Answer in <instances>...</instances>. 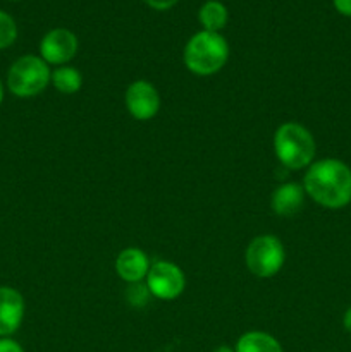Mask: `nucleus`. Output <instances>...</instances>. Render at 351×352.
Here are the masks:
<instances>
[{
	"instance_id": "8",
	"label": "nucleus",
	"mask_w": 351,
	"mask_h": 352,
	"mask_svg": "<svg viewBox=\"0 0 351 352\" xmlns=\"http://www.w3.org/2000/svg\"><path fill=\"white\" fill-rule=\"evenodd\" d=\"M126 109L136 120H150L160 110V95L151 82L140 79L127 86Z\"/></svg>"
},
{
	"instance_id": "2",
	"label": "nucleus",
	"mask_w": 351,
	"mask_h": 352,
	"mask_svg": "<svg viewBox=\"0 0 351 352\" xmlns=\"http://www.w3.org/2000/svg\"><path fill=\"white\" fill-rule=\"evenodd\" d=\"M229 43L220 33L198 31L186 43L182 60L186 69L196 76H212L229 60Z\"/></svg>"
},
{
	"instance_id": "23",
	"label": "nucleus",
	"mask_w": 351,
	"mask_h": 352,
	"mask_svg": "<svg viewBox=\"0 0 351 352\" xmlns=\"http://www.w3.org/2000/svg\"><path fill=\"white\" fill-rule=\"evenodd\" d=\"M14 2H16V0H14Z\"/></svg>"
},
{
	"instance_id": "16",
	"label": "nucleus",
	"mask_w": 351,
	"mask_h": 352,
	"mask_svg": "<svg viewBox=\"0 0 351 352\" xmlns=\"http://www.w3.org/2000/svg\"><path fill=\"white\" fill-rule=\"evenodd\" d=\"M150 291H148L147 285L143 284H129V287H127L126 291V299L127 302H129L131 306H134V308H143V306H147L148 299H150Z\"/></svg>"
},
{
	"instance_id": "17",
	"label": "nucleus",
	"mask_w": 351,
	"mask_h": 352,
	"mask_svg": "<svg viewBox=\"0 0 351 352\" xmlns=\"http://www.w3.org/2000/svg\"><path fill=\"white\" fill-rule=\"evenodd\" d=\"M0 352H24V349L16 340L9 337H0Z\"/></svg>"
},
{
	"instance_id": "7",
	"label": "nucleus",
	"mask_w": 351,
	"mask_h": 352,
	"mask_svg": "<svg viewBox=\"0 0 351 352\" xmlns=\"http://www.w3.org/2000/svg\"><path fill=\"white\" fill-rule=\"evenodd\" d=\"M79 48L78 36L71 30L55 28L40 41V57L48 65H65L76 57Z\"/></svg>"
},
{
	"instance_id": "19",
	"label": "nucleus",
	"mask_w": 351,
	"mask_h": 352,
	"mask_svg": "<svg viewBox=\"0 0 351 352\" xmlns=\"http://www.w3.org/2000/svg\"><path fill=\"white\" fill-rule=\"evenodd\" d=\"M332 3L341 16L351 17V0H332Z\"/></svg>"
},
{
	"instance_id": "4",
	"label": "nucleus",
	"mask_w": 351,
	"mask_h": 352,
	"mask_svg": "<svg viewBox=\"0 0 351 352\" xmlns=\"http://www.w3.org/2000/svg\"><path fill=\"white\" fill-rule=\"evenodd\" d=\"M52 81V71L38 55H23L7 72V88L17 98H33L45 91Z\"/></svg>"
},
{
	"instance_id": "18",
	"label": "nucleus",
	"mask_w": 351,
	"mask_h": 352,
	"mask_svg": "<svg viewBox=\"0 0 351 352\" xmlns=\"http://www.w3.org/2000/svg\"><path fill=\"white\" fill-rule=\"evenodd\" d=\"M178 2H179V0H145V3H147L148 7H151V9H155V10L172 9V7H174Z\"/></svg>"
},
{
	"instance_id": "5",
	"label": "nucleus",
	"mask_w": 351,
	"mask_h": 352,
	"mask_svg": "<svg viewBox=\"0 0 351 352\" xmlns=\"http://www.w3.org/2000/svg\"><path fill=\"white\" fill-rule=\"evenodd\" d=\"M246 267L255 277L270 278L281 272L286 263V250L281 241L270 234L258 236L248 244L244 253Z\"/></svg>"
},
{
	"instance_id": "21",
	"label": "nucleus",
	"mask_w": 351,
	"mask_h": 352,
	"mask_svg": "<svg viewBox=\"0 0 351 352\" xmlns=\"http://www.w3.org/2000/svg\"><path fill=\"white\" fill-rule=\"evenodd\" d=\"M212 352H234V351L231 349V347H227V346H220V347H217V349L212 351Z\"/></svg>"
},
{
	"instance_id": "12",
	"label": "nucleus",
	"mask_w": 351,
	"mask_h": 352,
	"mask_svg": "<svg viewBox=\"0 0 351 352\" xmlns=\"http://www.w3.org/2000/svg\"><path fill=\"white\" fill-rule=\"evenodd\" d=\"M234 352H282V346L270 333L251 330L237 339Z\"/></svg>"
},
{
	"instance_id": "1",
	"label": "nucleus",
	"mask_w": 351,
	"mask_h": 352,
	"mask_svg": "<svg viewBox=\"0 0 351 352\" xmlns=\"http://www.w3.org/2000/svg\"><path fill=\"white\" fill-rule=\"evenodd\" d=\"M303 189L323 208H344L351 203V168L337 158L313 162L303 177Z\"/></svg>"
},
{
	"instance_id": "14",
	"label": "nucleus",
	"mask_w": 351,
	"mask_h": 352,
	"mask_svg": "<svg viewBox=\"0 0 351 352\" xmlns=\"http://www.w3.org/2000/svg\"><path fill=\"white\" fill-rule=\"evenodd\" d=\"M52 85L62 95H74L83 86V76L78 69L61 65L52 72Z\"/></svg>"
},
{
	"instance_id": "22",
	"label": "nucleus",
	"mask_w": 351,
	"mask_h": 352,
	"mask_svg": "<svg viewBox=\"0 0 351 352\" xmlns=\"http://www.w3.org/2000/svg\"><path fill=\"white\" fill-rule=\"evenodd\" d=\"M2 102H3V85L2 81H0V105H2Z\"/></svg>"
},
{
	"instance_id": "3",
	"label": "nucleus",
	"mask_w": 351,
	"mask_h": 352,
	"mask_svg": "<svg viewBox=\"0 0 351 352\" xmlns=\"http://www.w3.org/2000/svg\"><path fill=\"white\" fill-rule=\"evenodd\" d=\"M274 151L286 168L301 170L313 164L317 144L305 126L298 122H284L274 134Z\"/></svg>"
},
{
	"instance_id": "10",
	"label": "nucleus",
	"mask_w": 351,
	"mask_h": 352,
	"mask_svg": "<svg viewBox=\"0 0 351 352\" xmlns=\"http://www.w3.org/2000/svg\"><path fill=\"white\" fill-rule=\"evenodd\" d=\"M148 270H150V260L147 253L138 248H126L120 251L116 260L117 275L127 284H138L147 278Z\"/></svg>"
},
{
	"instance_id": "11",
	"label": "nucleus",
	"mask_w": 351,
	"mask_h": 352,
	"mask_svg": "<svg viewBox=\"0 0 351 352\" xmlns=\"http://www.w3.org/2000/svg\"><path fill=\"white\" fill-rule=\"evenodd\" d=\"M305 189L296 182L281 184L270 196V208L279 217H292L303 208L305 203Z\"/></svg>"
},
{
	"instance_id": "20",
	"label": "nucleus",
	"mask_w": 351,
	"mask_h": 352,
	"mask_svg": "<svg viewBox=\"0 0 351 352\" xmlns=\"http://www.w3.org/2000/svg\"><path fill=\"white\" fill-rule=\"evenodd\" d=\"M343 325H344V329H346V332L351 333V308H348L346 313H344Z\"/></svg>"
},
{
	"instance_id": "6",
	"label": "nucleus",
	"mask_w": 351,
	"mask_h": 352,
	"mask_svg": "<svg viewBox=\"0 0 351 352\" xmlns=\"http://www.w3.org/2000/svg\"><path fill=\"white\" fill-rule=\"evenodd\" d=\"M147 287L153 298L162 299V301L178 299L186 287L184 272L171 261H155L148 270Z\"/></svg>"
},
{
	"instance_id": "9",
	"label": "nucleus",
	"mask_w": 351,
	"mask_h": 352,
	"mask_svg": "<svg viewBox=\"0 0 351 352\" xmlns=\"http://www.w3.org/2000/svg\"><path fill=\"white\" fill-rule=\"evenodd\" d=\"M24 318V298L19 291L2 285L0 287V337L17 332Z\"/></svg>"
},
{
	"instance_id": "15",
	"label": "nucleus",
	"mask_w": 351,
	"mask_h": 352,
	"mask_svg": "<svg viewBox=\"0 0 351 352\" xmlns=\"http://www.w3.org/2000/svg\"><path fill=\"white\" fill-rule=\"evenodd\" d=\"M17 38V26L12 16L0 10V50L10 47Z\"/></svg>"
},
{
	"instance_id": "13",
	"label": "nucleus",
	"mask_w": 351,
	"mask_h": 352,
	"mask_svg": "<svg viewBox=\"0 0 351 352\" xmlns=\"http://www.w3.org/2000/svg\"><path fill=\"white\" fill-rule=\"evenodd\" d=\"M198 21L202 24L203 31H212V33H219L224 30L229 21V12H227L226 6L219 0H209L203 3L198 10Z\"/></svg>"
}]
</instances>
